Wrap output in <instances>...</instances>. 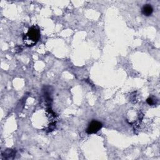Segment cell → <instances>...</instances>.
Segmentation results:
<instances>
[{
	"label": "cell",
	"mask_w": 160,
	"mask_h": 160,
	"mask_svg": "<svg viewBox=\"0 0 160 160\" xmlns=\"http://www.w3.org/2000/svg\"><path fill=\"white\" fill-rule=\"evenodd\" d=\"M40 39V31L37 26L29 28L28 32L23 36V40L24 44L28 47L36 45Z\"/></svg>",
	"instance_id": "1"
},
{
	"label": "cell",
	"mask_w": 160,
	"mask_h": 160,
	"mask_svg": "<svg viewBox=\"0 0 160 160\" xmlns=\"http://www.w3.org/2000/svg\"><path fill=\"white\" fill-rule=\"evenodd\" d=\"M102 126L103 124L102 123L98 121L93 120L89 124V125L86 129V133L88 134L96 133L98 131H99Z\"/></svg>",
	"instance_id": "2"
},
{
	"label": "cell",
	"mask_w": 160,
	"mask_h": 160,
	"mask_svg": "<svg viewBox=\"0 0 160 160\" xmlns=\"http://www.w3.org/2000/svg\"><path fill=\"white\" fill-rule=\"evenodd\" d=\"M141 12L143 15L146 16H150L152 15L153 12V8L151 6V4H145L142 8Z\"/></svg>",
	"instance_id": "3"
},
{
	"label": "cell",
	"mask_w": 160,
	"mask_h": 160,
	"mask_svg": "<svg viewBox=\"0 0 160 160\" xmlns=\"http://www.w3.org/2000/svg\"><path fill=\"white\" fill-rule=\"evenodd\" d=\"M15 152L13 150H8L7 151H4V155H3L2 156L4 157L6 159H11V156H15Z\"/></svg>",
	"instance_id": "4"
},
{
	"label": "cell",
	"mask_w": 160,
	"mask_h": 160,
	"mask_svg": "<svg viewBox=\"0 0 160 160\" xmlns=\"http://www.w3.org/2000/svg\"><path fill=\"white\" fill-rule=\"evenodd\" d=\"M146 102H147L148 104H150V105H153V104H154V103H155V102H154V99L152 98H148L147 100H146Z\"/></svg>",
	"instance_id": "5"
}]
</instances>
